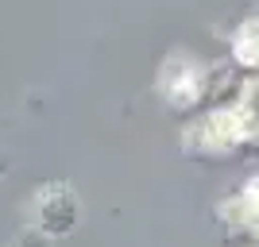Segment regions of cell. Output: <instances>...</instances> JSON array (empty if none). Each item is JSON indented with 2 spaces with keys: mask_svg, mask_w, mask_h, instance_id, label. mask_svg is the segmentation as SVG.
Listing matches in <instances>:
<instances>
[{
  "mask_svg": "<svg viewBox=\"0 0 259 247\" xmlns=\"http://www.w3.org/2000/svg\"><path fill=\"white\" fill-rule=\"evenodd\" d=\"M39 220H43V228L54 232V236L70 232V228L77 224V197L70 193V189H62V185L47 189V193L39 197Z\"/></svg>",
  "mask_w": 259,
  "mask_h": 247,
  "instance_id": "6da1fadb",
  "label": "cell"
}]
</instances>
